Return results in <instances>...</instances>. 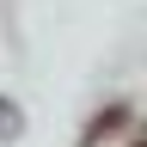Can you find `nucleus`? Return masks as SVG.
Segmentation results:
<instances>
[{
  "label": "nucleus",
  "instance_id": "nucleus-1",
  "mask_svg": "<svg viewBox=\"0 0 147 147\" xmlns=\"http://www.w3.org/2000/svg\"><path fill=\"white\" fill-rule=\"evenodd\" d=\"M12 129H18V117H12V104L0 98V135H12Z\"/></svg>",
  "mask_w": 147,
  "mask_h": 147
},
{
  "label": "nucleus",
  "instance_id": "nucleus-2",
  "mask_svg": "<svg viewBox=\"0 0 147 147\" xmlns=\"http://www.w3.org/2000/svg\"><path fill=\"white\" fill-rule=\"evenodd\" d=\"M141 147H147V141H141Z\"/></svg>",
  "mask_w": 147,
  "mask_h": 147
}]
</instances>
